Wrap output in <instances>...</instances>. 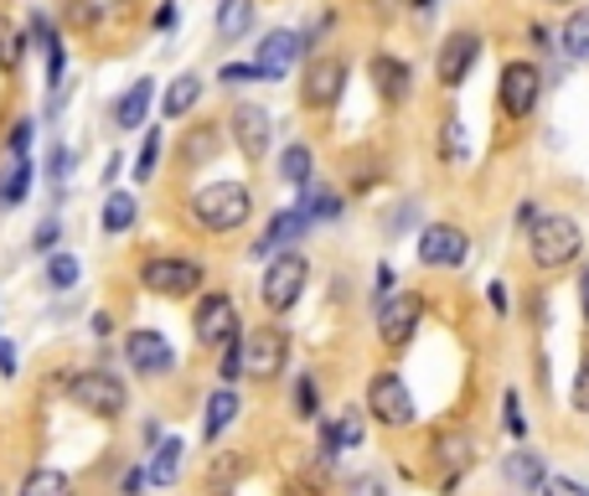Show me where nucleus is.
I'll list each match as a JSON object with an SVG mask.
<instances>
[{
  "mask_svg": "<svg viewBox=\"0 0 589 496\" xmlns=\"http://www.w3.org/2000/svg\"><path fill=\"white\" fill-rule=\"evenodd\" d=\"M393 290H398V274H393V264H378V305L388 301Z\"/></svg>",
  "mask_w": 589,
  "mask_h": 496,
  "instance_id": "nucleus-50",
  "label": "nucleus"
},
{
  "mask_svg": "<svg viewBox=\"0 0 589 496\" xmlns=\"http://www.w3.org/2000/svg\"><path fill=\"white\" fill-rule=\"evenodd\" d=\"M151 104H155V78H135V83L114 99V124H120V130H140V124L151 120Z\"/></svg>",
  "mask_w": 589,
  "mask_h": 496,
  "instance_id": "nucleus-22",
  "label": "nucleus"
},
{
  "mask_svg": "<svg viewBox=\"0 0 589 496\" xmlns=\"http://www.w3.org/2000/svg\"><path fill=\"white\" fill-rule=\"evenodd\" d=\"M182 466H186V445L176 435L161 439L151 451V460H145V482L151 486H176L182 482Z\"/></svg>",
  "mask_w": 589,
  "mask_h": 496,
  "instance_id": "nucleus-23",
  "label": "nucleus"
},
{
  "mask_svg": "<svg viewBox=\"0 0 589 496\" xmlns=\"http://www.w3.org/2000/svg\"><path fill=\"white\" fill-rule=\"evenodd\" d=\"M243 414V398L238 388H217L207 393V404H202V439H223V429H233V419Z\"/></svg>",
  "mask_w": 589,
  "mask_h": 496,
  "instance_id": "nucleus-21",
  "label": "nucleus"
},
{
  "mask_svg": "<svg viewBox=\"0 0 589 496\" xmlns=\"http://www.w3.org/2000/svg\"><path fill=\"white\" fill-rule=\"evenodd\" d=\"M135 280H140L145 295H161V301H192V295L207 290V264L192 259V254H151V259H140Z\"/></svg>",
  "mask_w": 589,
  "mask_h": 496,
  "instance_id": "nucleus-3",
  "label": "nucleus"
},
{
  "mask_svg": "<svg viewBox=\"0 0 589 496\" xmlns=\"http://www.w3.org/2000/svg\"><path fill=\"white\" fill-rule=\"evenodd\" d=\"M311 176H316V151L311 145H285V155H280V181H290V186H311Z\"/></svg>",
  "mask_w": 589,
  "mask_h": 496,
  "instance_id": "nucleus-31",
  "label": "nucleus"
},
{
  "mask_svg": "<svg viewBox=\"0 0 589 496\" xmlns=\"http://www.w3.org/2000/svg\"><path fill=\"white\" fill-rule=\"evenodd\" d=\"M93 336H99V342H104V336H114V316H109V311H93Z\"/></svg>",
  "mask_w": 589,
  "mask_h": 496,
  "instance_id": "nucleus-51",
  "label": "nucleus"
},
{
  "mask_svg": "<svg viewBox=\"0 0 589 496\" xmlns=\"http://www.w3.org/2000/svg\"><path fill=\"white\" fill-rule=\"evenodd\" d=\"M439 155H445V165H450V171H466V165H470V140H466L460 114H445V130H439Z\"/></svg>",
  "mask_w": 589,
  "mask_h": 496,
  "instance_id": "nucleus-30",
  "label": "nucleus"
},
{
  "mask_svg": "<svg viewBox=\"0 0 589 496\" xmlns=\"http://www.w3.org/2000/svg\"><path fill=\"white\" fill-rule=\"evenodd\" d=\"M301 52H305V42H301V31H264V42L254 47V68H258V78L264 83H285L290 78V68L301 62Z\"/></svg>",
  "mask_w": 589,
  "mask_h": 496,
  "instance_id": "nucleus-17",
  "label": "nucleus"
},
{
  "mask_svg": "<svg viewBox=\"0 0 589 496\" xmlns=\"http://www.w3.org/2000/svg\"><path fill=\"white\" fill-rule=\"evenodd\" d=\"M161 145H166V135L161 130H145V140H140V155H135V181L145 186V181H155V171H161Z\"/></svg>",
  "mask_w": 589,
  "mask_h": 496,
  "instance_id": "nucleus-35",
  "label": "nucleus"
},
{
  "mask_svg": "<svg viewBox=\"0 0 589 496\" xmlns=\"http://www.w3.org/2000/svg\"><path fill=\"white\" fill-rule=\"evenodd\" d=\"M538 212H544V207H538V202H522V207H517V223L528 227V223H532V217H538Z\"/></svg>",
  "mask_w": 589,
  "mask_h": 496,
  "instance_id": "nucleus-56",
  "label": "nucleus"
},
{
  "mask_svg": "<svg viewBox=\"0 0 589 496\" xmlns=\"http://www.w3.org/2000/svg\"><path fill=\"white\" fill-rule=\"evenodd\" d=\"M254 31V0H217V37L243 42Z\"/></svg>",
  "mask_w": 589,
  "mask_h": 496,
  "instance_id": "nucleus-28",
  "label": "nucleus"
},
{
  "mask_svg": "<svg viewBox=\"0 0 589 496\" xmlns=\"http://www.w3.org/2000/svg\"><path fill=\"white\" fill-rule=\"evenodd\" d=\"M295 419H321V388H316V377L301 373L295 377Z\"/></svg>",
  "mask_w": 589,
  "mask_h": 496,
  "instance_id": "nucleus-36",
  "label": "nucleus"
},
{
  "mask_svg": "<svg viewBox=\"0 0 589 496\" xmlns=\"http://www.w3.org/2000/svg\"><path fill=\"white\" fill-rule=\"evenodd\" d=\"M414 6H419V11H435V6H439V0H414Z\"/></svg>",
  "mask_w": 589,
  "mask_h": 496,
  "instance_id": "nucleus-58",
  "label": "nucleus"
},
{
  "mask_svg": "<svg viewBox=\"0 0 589 496\" xmlns=\"http://www.w3.org/2000/svg\"><path fill=\"white\" fill-rule=\"evenodd\" d=\"M569 398H575V408H579V414H589V357L579 362V373H575V393H569Z\"/></svg>",
  "mask_w": 589,
  "mask_h": 496,
  "instance_id": "nucleus-47",
  "label": "nucleus"
},
{
  "mask_svg": "<svg viewBox=\"0 0 589 496\" xmlns=\"http://www.w3.org/2000/svg\"><path fill=\"white\" fill-rule=\"evenodd\" d=\"M501 424H507L512 439L528 435V419H522V398H517V393H501Z\"/></svg>",
  "mask_w": 589,
  "mask_h": 496,
  "instance_id": "nucleus-41",
  "label": "nucleus"
},
{
  "mask_svg": "<svg viewBox=\"0 0 589 496\" xmlns=\"http://www.w3.org/2000/svg\"><path fill=\"white\" fill-rule=\"evenodd\" d=\"M544 99V73H538V62L528 58H512L501 62V78H497V104L501 114H512V120H528L532 109Z\"/></svg>",
  "mask_w": 589,
  "mask_h": 496,
  "instance_id": "nucleus-9",
  "label": "nucleus"
},
{
  "mask_svg": "<svg viewBox=\"0 0 589 496\" xmlns=\"http://www.w3.org/2000/svg\"><path fill=\"white\" fill-rule=\"evenodd\" d=\"M68 398H73L83 414L93 419H120L130 414V388H124L120 373H109V367H78L68 377Z\"/></svg>",
  "mask_w": 589,
  "mask_h": 496,
  "instance_id": "nucleus-5",
  "label": "nucleus"
},
{
  "mask_svg": "<svg viewBox=\"0 0 589 496\" xmlns=\"http://www.w3.org/2000/svg\"><path fill=\"white\" fill-rule=\"evenodd\" d=\"M0 377H16V346L0 336Z\"/></svg>",
  "mask_w": 589,
  "mask_h": 496,
  "instance_id": "nucleus-52",
  "label": "nucleus"
},
{
  "mask_svg": "<svg viewBox=\"0 0 589 496\" xmlns=\"http://www.w3.org/2000/svg\"><path fill=\"white\" fill-rule=\"evenodd\" d=\"M419 321H424V295L419 290H393L388 301L378 305V342L398 352V346L414 342Z\"/></svg>",
  "mask_w": 589,
  "mask_h": 496,
  "instance_id": "nucleus-14",
  "label": "nucleus"
},
{
  "mask_svg": "<svg viewBox=\"0 0 589 496\" xmlns=\"http://www.w3.org/2000/svg\"><path fill=\"white\" fill-rule=\"evenodd\" d=\"M243 336V321H238V305L227 290H202L192 305V342L202 352H223L227 342Z\"/></svg>",
  "mask_w": 589,
  "mask_h": 496,
  "instance_id": "nucleus-6",
  "label": "nucleus"
},
{
  "mask_svg": "<svg viewBox=\"0 0 589 496\" xmlns=\"http://www.w3.org/2000/svg\"><path fill=\"white\" fill-rule=\"evenodd\" d=\"M68 165H73V151H68V145H52V151H47V165H42V176L52 181V186H62V181H68Z\"/></svg>",
  "mask_w": 589,
  "mask_h": 496,
  "instance_id": "nucleus-42",
  "label": "nucleus"
},
{
  "mask_svg": "<svg viewBox=\"0 0 589 496\" xmlns=\"http://www.w3.org/2000/svg\"><path fill=\"white\" fill-rule=\"evenodd\" d=\"M347 496H388V482H383L378 470H367V476H352Z\"/></svg>",
  "mask_w": 589,
  "mask_h": 496,
  "instance_id": "nucleus-44",
  "label": "nucleus"
},
{
  "mask_svg": "<svg viewBox=\"0 0 589 496\" xmlns=\"http://www.w3.org/2000/svg\"><path fill=\"white\" fill-rule=\"evenodd\" d=\"M579 311H585V321H589V264L579 270Z\"/></svg>",
  "mask_w": 589,
  "mask_h": 496,
  "instance_id": "nucleus-54",
  "label": "nucleus"
},
{
  "mask_svg": "<svg viewBox=\"0 0 589 496\" xmlns=\"http://www.w3.org/2000/svg\"><path fill=\"white\" fill-rule=\"evenodd\" d=\"M0 496H6V492H0Z\"/></svg>",
  "mask_w": 589,
  "mask_h": 496,
  "instance_id": "nucleus-60",
  "label": "nucleus"
},
{
  "mask_svg": "<svg viewBox=\"0 0 589 496\" xmlns=\"http://www.w3.org/2000/svg\"><path fill=\"white\" fill-rule=\"evenodd\" d=\"M42 280H47V290H73L78 280H83V264H78V254L73 249H58V254H47V264H42Z\"/></svg>",
  "mask_w": 589,
  "mask_h": 496,
  "instance_id": "nucleus-32",
  "label": "nucleus"
},
{
  "mask_svg": "<svg viewBox=\"0 0 589 496\" xmlns=\"http://www.w3.org/2000/svg\"><path fill=\"white\" fill-rule=\"evenodd\" d=\"M21 58H27V31H16V21L0 16V73L16 78L21 73Z\"/></svg>",
  "mask_w": 589,
  "mask_h": 496,
  "instance_id": "nucleus-34",
  "label": "nucleus"
},
{
  "mask_svg": "<svg viewBox=\"0 0 589 496\" xmlns=\"http://www.w3.org/2000/svg\"><path fill=\"white\" fill-rule=\"evenodd\" d=\"M31 135H37V120H16V130H11V155H27L31 151Z\"/></svg>",
  "mask_w": 589,
  "mask_h": 496,
  "instance_id": "nucleus-46",
  "label": "nucleus"
},
{
  "mask_svg": "<svg viewBox=\"0 0 589 496\" xmlns=\"http://www.w3.org/2000/svg\"><path fill=\"white\" fill-rule=\"evenodd\" d=\"M486 301H491V311H497V316H507V311H512V301H507V285H501V280H491V285H486Z\"/></svg>",
  "mask_w": 589,
  "mask_h": 496,
  "instance_id": "nucleus-49",
  "label": "nucleus"
},
{
  "mask_svg": "<svg viewBox=\"0 0 589 496\" xmlns=\"http://www.w3.org/2000/svg\"><path fill=\"white\" fill-rule=\"evenodd\" d=\"M227 135H233V145L243 151V161H264L274 145V120L264 104H233V114H227Z\"/></svg>",
  "mask_w": 589,
  "mask_h": 496,
  "instance_id": "nucleus-16",
  "label": "nucleus"
},
{
  "mask_svg": "<svg viewBox=\"0 0 589 496\" xmlns=\"http://www.w3.org/2000/svg\"><path fill=\"white\" fill-rule=\"evenodd\" d=\"M363 414H373V419L383 424V429H414V419H419V408H414V393H408L404 373H393V367H383V373H373V383H367V408Z\"/></svg>",
  "mask_w": 589,
  "mask_h": 496,
  "instance_id": "nucleus-8",
  "label": "nucleus"
},
{
  "mask_svg": "<svg viewBox=\"0 0 589 496\" xmlns=\"http://www.w3.org/2000/svg\"><path fill=\"white\" fill-rule=\"evenodd\" d=\"M124 362H130V373H140V377H171L176 373V352H171L166 331H155V326L124 331Z\"/></svg>",
  "mask_w": 589,
  "mask_h": 496,
  "instance_id": "nucleus-12",
  "label": "nucleus"
},
{
  "mask_svg": "<svg viewBox=\"0 0 589 496\" xmlns=\"http://www.w3.org/2000/svg\"><path fill=\"white\" fill-rule=\"evenodd\" d=\"M58 42H62V37H58V21H52L47 11H31V21H27V47H42V58H47V52H52Z\"/></svg>",
  "mask_w": 589,
  "mask_h": 496,
  "instance_id": "nucleus-37",
  "label": "nucleus"
},
{
  "mask_svg": "<svg viewBox=\"0 0 589 496\" xmlns=\"http://www.w3.org/2000/svg\"><path fill=\"white\" fill-rule=\"evenodd\" d=\"M305 285H311V259L301 249H285V254H274L264 264V280H258V305L270 311V316H290L295 305H301Z\"/></svg>",
  "mask_w": 589,
  "mask_h": 496,
  "instance_id": "nucleus-4",
  "label": "nucleus"
},
{
  "mask_svg": "<svg viewBox=\"0 0 589 496\" xmlns=\"http://www.w3.org/2000/svg\"><path fill=\"white\" fill-rule=\"evenodd\" d=\"M16 496H78V486H73V476H68V470L37 466V470H27V476H21Z\"/></svg>",
  "mask_w": 589,
  "mask_h": 496,
  "instance_id": "nucleus-27",
  "label": "nucleus"
},
{
  "mask_svg": "<svg viewBox=\"0 0 589 496\" xmlns=\"http://www.w3.org/2000/svg\"><path fill=\"white\" fill-rule=\"evenodd\" d=\"M481 31H470V27H460V31H450L445 42H439V52H435V78H439V89H460L470 73H476V62H481Z\"/></svg>",
  "mask_w": 589,
  "mask_h": 496,
  "instance_id": "nucleus-11",
  "label": "nucleus"
},
{
  "mask_svg": "<svg viewBox=\"0 0 589 496\" xmlns=\"http://www.w3.org/2000/svg\"><path fill=\"white\" fill-rule=\"evenodd\" d=\"M367 435L363 424V408H347V414H336V419L321 424V460H336L342 451H357Z\"/></svg>",
  "mask_w": 589,
  "mask_h": 496,
  "instance_id": "nucleus-20",
  "label": "nucleus"
},
{
  "mask_svg": "<svg viewBox=\"0 0 589 496\" xmlns=\"http://www.w3.org/2000/svg\"><path fill=\"white\" fill-rule=\"evenodd\" d=\"M548 6H569V0H548Z\"/></svg>",
  "mask_w": 589,
  "mask_h": 496,
  "instance_id": "nucleus-59",
  "label": "nucleus"
},
{
  "mask_svg": "<svg viewBox=\"0 0 589 496\" xmlns=\"http://www.w3.org/2000/svg\"><path fill=\"white\" fill-rule=\"evenodd\" d=\"M120 171H124V155H109V165H104V186H114V181H120Z\"/></svg>",
  "mask_w": 589,
  "mask_h": 496,
  "instance_id": "nucleus-55",
  "label": "nucleus"
},
{
  "mask_svg": "<svg viewBox=\"0 0 589 496\" xmlns=\"http://www.w3.org/2000/svg\"><path fill=\"white\" fill-rule=\"evenodd\" d=\"M223 145V135H217V124H202V130H192V140H186V151H182V161L186 165H196V161H207L212 151Z\"/></svg>",
  "mask_w": 589,
  "mask_h": 496,
  "instance_id": "nucleus-38",
  "label": "nucleus"
},
{
  "mask_svg": "<svg viewBox=\"0 0 589 496\" xmlns=\"http://www.w3.org/2000/svg\"><path fill=\"white\" fill-rule=\"evenodd\" d=\"M429 466L439 470V486L450 492V486L476 466V435H470V429H435V435H429Z\"/></svg>",
  "mask_w": 589,
  "mask_h": 496,
  "instance_id": "nucleus-15",
  "label": "nucleus"
},
{
  "mask_svg": "<svg viewBox=\"0 0 589 496\" xmlns=\"http://www.w3.org/2000/svg\"><path fill=\"white\" fill-rule=\"evenodd\" d=\"M311 227H316V223H311V217H305L301 207L274 212V217H270V227H264V233L254 239V249H248V254H254L258 264H270L274 254H285V249H301Z\"/></svg>",
  "mask_w": 589,
  "mask_h": 496,
  "instance_id": "nucleus-18",
  "label": "nucleus"
},
{
  "mask_svg": "<svg viewBox=\"0 0 589 496\" xmlns=\"http://www.w3.org/2000/svg\"><path fill=\"white\" fill-rule=\"evenodd\" d=\"M58 239H62V223H58V212H47L42 223H37V233H31V249H37V254H58Z\"/></svg>",
  "mask_w": 589,
  "mask_h": 496,
  "instance_id": "nucleus-40",
  "label": "nucleus"
},
{
  "mask_svg": "<svg viewBox=\"0 0 589 496\" xmlns=\"http://www.w3.org/2000/svg\"><path fill=\"white\" fill-rule=\"evenodd\" d=\"M145 486H151L145 482V466H130L120 476V496H145Z\"/></svg>",
  "mask_w": 589,
  "mask_h": 496,
  "instance_id": "nucleus-48",
  "label": "nucleus"
},
{
  "mask_svg": "<svg viewBox=\"0 0 589 496\" xmlns=\"http://www.w3.org/2000/svg\"><path fill=\"white\" fill-rule=\"evenodd\" d=\"M135 223H140V196L135 192H109L104 212H99V227H104L109 239H120V233H130Z\"/></svg>",
  "mask_w": 589,
  "mask_h": 496,
  "instance_id": "nucleus-25",
  "label": "nucleus"
},
{
  "mask_svg": "<svg viewBox=\"0 0 589 496\" xmlns=\"http://www.w3.org/2000/svg\"><path fill=\"white\" fill-rule=\"evenodd\" d=\"M501 476L517 486V492H538V486L548 482V466L538 451H512L507 460H501Z\"/></svg>",
  "mask_w": 589,
  "mask_h": 496,
  "instance_id": "nucleus-24",
  "label": "nucleus"
},
{
  "mask_svg": "<svg viewBox=\"0 0 589 496\" xmlns=\"http://www.w3.org/2000/svg\"><path fill=\"white\" fill-rule=\"evenodd\" d=\"M559 52L569 62H589V6H579L569 21H563L559 31Z\"/></svg>",
  "mask_w": 589,
  "mask_h": 496,
  "instance_id": "nucleus-33",
  "label": "nucleus"
},
{
  "mask_svg": "<svg viewBox=\"0 0 589 496\" xmlns=\"http://www.w3.org/2000/svg\"><path fill=\"white\" fill-rule=\"evenodd\" d=\"M532 47H544V52H554V37H548L544 27H532Z\"/></svg>",
  "mask_w": 589,
  "mask_h": 496,
  "instance_id": "nucleus-57",
  "label": "nucleus"
},
{
  "mask_svg": "<svg viewBox=\"0 0 589 496\" xmlns=\"http://www.w3.org/2000/svg\"><path fill=\"white\" fill-rule=\"evenodd\" d=\"M538 496H589V492L575 482V476H548V482L538 486Z\"/></svg>",
  "mask_w": 589,
  "mask_h": 496,
  "instance_id": "nucleus-45",
  "label": "nucleus"
},
{
  "mask_svg": "<svg viewBox=\"0 0 589 496\" xmlns=\"http://www.w3.org/2000/svg\"><path fill=\"white\" fill-rule=\"evenodd\" d=\"M285 367H290V331L280 321L243 331V377L274 383V377H285Z\"/></svg>",
  "mask_w": 589,
  "mask_h": 496,
  "instance_id": "nucleus-7",
  "label": "nucleus"
},
{
  "mask_svg": "<svg viewBox=\"0 0 589 496\" xmlns=\"http://www.w3.org/2000/svg\"><path fill=\"white\" fill-rule=\"evenodd\" d=\"M196 104H202V73L171 78L166 99H161V120H186V114H192Z\"/></svg>",
  "mask_w": 589,
  "mask_h": 496,
  "instance_id": "nucleus-26",
  "label": "nucleus"
},
{
  "mask_svg": "<svg viewBox=\"0 0 589 496\" xmlns=\"http://www.w3.org/2000/svg\"><path fill=\"white\" fill-rule=\"evenodd\" d=\"M347 78H352V68H347V58H311L305 62V78H301V109H336L342 104V93H347Z\"/></svg>",
  "mask_w": 589,
  "mask_h": 496,
  "instance_id": "nucleus-10",
  "label": "nucleus"
},
{
  "mask_svg": "<svg viewBox=\"0 0 589 496\" xmlns=\"http://www.w3.org/2000/svg\"><path fill=\"white\" fill-rule=\"evenodd\" d=\"M367 78H373L378 99H388L393 109L408 104V93H414V73H408V62L393 58V52H373V62H367Z\"/></svg>",
  "mask_w": 589,
  "mask_h": 496,
  "instance_id": "nucleus-19",
  "label": "nucleus"
},
{
  "mask_svg": "<svg viewBox=\"0 0 589 496\" xmlns=\"http://www.w3.org/2000/svg\"><path fill=\"white\" fill-rule=\"evenodd\" d=\"M171 27H176V6H171V0H166V6L155 11V31H171Z\"/></svg>",
  "mask_w": 589,
  "mask_h": 496,
  "instance_id": "nucleus-53",
  "label": "nucleus"
},
{
  "mask_svg": "<svg viewBox=\"0 0 589 496\" xmlns=\"http://www.w3.org/2000/svg\"><path fill=\"white\" fill-rule=\"evenodd\" d=\"M217 83H223V89H243V83H264V78H258L254 62H223Z\"/></svg>",
  "mask_w": 589,
  "mask_h": 496,
  "instance_id": "nucleus-43",
  "label": "nucleus"
},
{
  "mask_svg": "<svg viewBox=\"0 0 589 496\" xmlns=\"http://www.w3.org/2000/svg\"><path fill=\"white\" fill-rule=\"evenodd\" d=\"M579 254H585V233H579V223L569 212H538L528 223L532 270L559 274V270H569V264H579Z\"/></svg>",
  "mask_w": 589,
  "mask_h": 496,
  "instance_id": "nucleus-2",
  "label": "nucleus"
},
{
  "mask_svg": "<svg viewBox=\"0 0 589 496\" xmlns=\"http://www.w3.org/2000/svg\"><path fill=\"white\" fill-rule=\"evenodd\" d=\"M238 377H243V336H238V342H227L223 352H217V383H223V388H233Z\"/></svg>",
  "mask_w": 589,
  "mask_h": 496,
  "instance_id": "nucleus-39",
  "label": "nucleus"
},
{
  "mask_svg": "<svg viewBox=\"0 0 589 496\" xmlns=\"http://www.w3.org/2000/svg\"><path fill=\"white\" fill-rule=\"evenodd\" d=\"M31 176H37V161H31V155H11L6 176H0V207H16V202H27Z\"/></svg>",
  "mask_w": 589,
  "mask_h": 496,
  "instance_id": "nucleus-29",
  "label": "nucleus"
},
{
  "mask_svg": "<svg viewBox=\"0 0 589 496\" xmlns=\"http://www.w3.org/2000/svg\"><path fill=\"white\" fill-rule=\"evenodd\" d=\"M186 217H192L202 233L223 239V233H238L248 217H254V192L243 181H212L202 192H192L186 202Z\"/></svg>",
  "mask_w": 589,
  "mask_h": 496,
  "instance_id": "nucleus-1",
  "label": "nucleus"
},
{
  "mask_svg": "<svg viewBox=\"0 0 589 496\" xmlns=\"http://www.w3.org/2000/svg\"><path fill=\"white\" fill-rule=\"evenodd\" d=\"M419 264L424 270H460L470 259V233L460 223H429L419 227Z\"/></svg>",
  "mask_w": 589,
  "mask_h": 496,
  "instance_id": "nucleus-13",
  "label": "nucleus"
}]
</instances>
